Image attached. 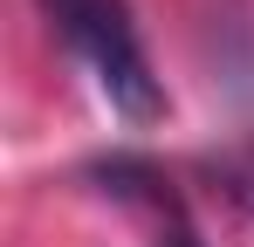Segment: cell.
I'll use <instances>...</instances> for the list:
<instances>
[{
	"mask_svg": "<svg viewBox=\"0 0 254 247\" xmlns=\"http://www.w3.org/2000/svg\"><path fill=\"white\" fill-rule=\"evenodd\" d=\"M96 179H103V192H117L124 206L151 213V227H158L151 247H206L199 227H192V213H186V199L172 192V179L158 172V165H144V158H110V165H96Z\"/></svg>",
	"mask_w": 254,
	"mask_h": 247,
	"instance_id": "obj_2",
	"label": "cell"
},
{
	"mask_svg": "<svg viewBox=\"0 0 254 247\" xmlns=\"http://www.w3.org/2000/svg\"><path fill=\"white\" fill-rule=\"evenodd\" d=\"M48 21L62 28V41L83 55V69L96 76L103 103L130 124L165 117V82L151 69L144 41H137V21H130V0H42Z\"/></svg>",
	"mask_w": 254,
	"mask_h": 247,
	"instance_id": "obj_1",
	"label": "cell"
}]
</instances>
